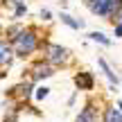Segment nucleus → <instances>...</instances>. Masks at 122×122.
Instances as JSON below:
<instances>
[{"label":"nucleus","mask_w":122,"mask_h":122,"mask_svg":"<svg viewBox=\"0 0 122 122\" xmlns=\"http://www.w3.org/2000/svg\"><path fill=\"white\" fill-rule=\"evenodd\" d=\"M36 48H39L36 30H20L18 36L11 39V50H14V54H18V57H30Z\"/></svg>","instance_id":"1"},{"label":"nucleus","mask_w":122,"mask_h":122,"mask_svg":"<svg viewBox=\"0 0 122 122\" xmlns=\"http://www.w3.org/2000/svg\"><path fill=\"white\" fill-rule=\"evenodd\" d=\"M86 7L95 16L102 18H113L115 11L120 9V0H86Z\"/></svg>","instance_id":"2"},{"label":"nucleus","mask_w":122,"mask_h":122,"mask_svg":"<svg viewBox=\"0 0 122 122\" xmlns=\"http://www.w3.org/2000/svg\"><path fill=\"white\" fill-rule=\"evenodd\" d=\"M70 59V50L63 48V45H57V43H48L45 45V61L50 66H61Z\"/></svg>","instance_id":"3"},{"label":"nucleus","mask_w":122,"mask_h":122,"mask_svg":"<svg viewBox=\"0 0 122 122\" xmlns=\"http://www.w3.org/2000/svg\"><path fill=\"white\" fill-rule=\"evenodd\" d=\"M54 75V68L48 61H39V63L32 66V79H48Z\"/></svg>","instance_id":"4"},{"label":"nucleus","mask_w":122,"mask_h":122,"mask_svg":"<svg viewBox=\"0 0 122 122\" xmlns=\"http://www.w3.org/2000/svg\"><path fill=\"white\" fill-rule=\"evenodd\" d=\"M75 84H77L79 91H93V86H95V79H93L91 72H77L75 75Z\"/></svg>","instance_id":"5"},{"label":"nucleus","mask_w":122,"mask_h":122,"mask_svg":"<svg viewBox=\"0 0 122 122\" xmlns=\"http://www.w3.org/2000/svg\"><path fill=\"white\" fill-rule=\"evenodd\" d=\"M11 59H14L11 45H9L7 41H0V68H2V66H9V63H11Z\"/></svg>","instance_id":"6"},{"label":"nucleus","mask_w":122,"mask_h":122,"mask_svg":"<svg viewBox=\"0 0 122 122\" xmlns=\"http://www.w3.org/2000/svg\"><path fill=\"white\" fill-rule=\"evenodd\" d=\"M77 122H97L95 109H93V104H91V102H88V104L81 109V113L77 115Z\"/></svg>","instance_id":"7"},{"label":"nucleus","mask_w":122,"mask_h":122,"mask_svg":"<svg viewBox=\"0 0 122 122\" xmlns=\"http://www.w3.org/2000/svg\"><path fill=\"white\" fill-rule=\"evenodd\" d=\"M104 122H122V113L115 106H106L104 109Z\"/></svg>","instance_id":"8"},{"label":"nucleus","mask_w":122,"mask_h":122,"mask_svg":"<svg viewBox=\"0 0 122 122\" xmlns=\"http://www.w3.org/2000/svg\"><path fill=\"white\" fill-rule=\"evenodd\" d=\"M97 63H100V68L104 70V75H106V77H109V81H111V84H118V75H115L113 70H111V66L106 63L104 59H97Z\"/></svg>","instance_id":"9"},{"label":"nucleus","mask_w":122,"mask_h":122,"mask_svg":"<svg viewBox=\"0 0 122 122\" xmlns=\"http://www.w3.org/2000/svg\"><path fill=\"white\" fill-rule=\"evenodd\" d=\"M59 18H61V23H66V25L72 27V30H81V27H84V20H75L70 14H61Z\"/></svg>","instance_id":"10"},{"label":"nucleus","mask_w":122,"mask_h":122,"mask_svg":"<svg viewBox=\"0 0 122 122\" xmlns=\"http://www.w3.org/2000/svg\"><path fill=\"white\" fill-rule=\"evenodd\" d=\"M88 39L95 41V43H102V45H111V39H109V36H104L102 32H91V34H88Z\"/></svg>","instance_id":"11"},{"label":"nucleus","mask_w":122,"mask_h":122,"mask_svg":"<svg viewBox=\"0 0 122 122\" xmlns=\"http://www.w3.org/2000/svg\"><path fill=\"white\" fill-rule=\"evenodd\" d=\"M48 95H50V88H45V86L36 88V100H45Z\"/></svg>","instance_id":"12"},{"label":"nucleus","mask_w":122,"mask_h":122,"mask_svg":"<svg viewBox=\"0 0 122 122\" xmlns=\"http://www.w3.org/2000/svg\"><path fill=\"white\" fill-rule=\"evenodd\" d=\"M14 14L20 18L23 14H27V5H25V2H18V5H16V9H14Z\"/></svg>","instance_id":"13"},{"label":"nucleus","mask_w":122,"mask_h":122,"mask_svg":"<svg viewBox=\"0 0 122 122\" xmlns=\"http://www.w3.org/2000/svg\"><path fill=\"white\" fill-rule=\"evenodd\" d=\"M113 27H115V36H120V39H122V20H120V23H115Z\"/></svg>","instance_id":"14"},{"label":"nucleus","mask_w":122,"mask_h":122,"mask_svg":"<svg viewBox=\"0 0 122 122\" xmlns=\"http://www.w3.org/2000/svg\"><path fill=\"white\" fill-rule=\"evenodd\" d=\"M50 16H52L50 9H41V18H43V20H50Z\"/></svg>","instance_id":"15"},{"label":"nucleus","mask_w":122,"mask_h":122,"mask_svg":"<svg viewBox=\"0 0 122 122\" xmlns=\"http://www.w3.org/2000/svg\"><path fill=\"white\" fill-rule=\"evenodd\" d=\"M118 111H120V113H122V102H118Z\"/></svg>","instance_id":"16"},{"label":"nucleus","mask_w":122,"mask_h":122,"mask_svg":"<svg viewBox=\"0 0 122 122\" xmlns=\"http://www.w3.org/2000/svg\"><path fill=\"white\" fill-rule=\"evenodd\" d=\"M11 2H16V5H18V2H25V0H11Z\"/></svg>","instance_id":"17"}]
</instances>
